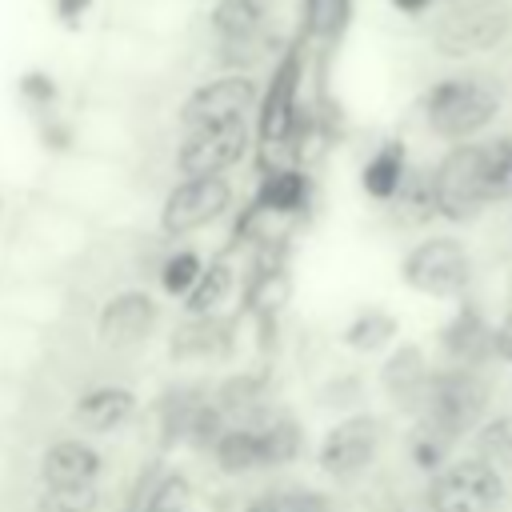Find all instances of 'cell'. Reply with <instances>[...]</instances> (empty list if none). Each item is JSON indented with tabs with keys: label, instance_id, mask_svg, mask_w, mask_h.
<instances>
[{
	"label": "cell",
	"instance_id": "obj_8",
	"mask_svg": "<svg viewBox=\"0 0 512 512\" xmlns=\"http://www.w3.org/2000/svg\"><path fill=\"white\" fill-rule=\"evenodd\" d=\"M236 200V188L228 176H184L164 192L160 204V236L184 240L208 224H216Z\"/></svg>",
	"mask_w": 512,
	"mask_h": 512
},
{
	"label": "cell",
	"instance_id": "obj_30",
	"mask_svg": "<svg viewBox=\"0 0 512 512\" xmlns=\"http://www.w3.org/2000/svg\"><path fill=\"white\" fill-rule=\"evenodd\" d=\"M460 444H452L448 436H440L436 428H428L424 420H412L408 432H404V452H408V464L428 480L432 472H440L452 456H456Z\"/></svg>",
	"mask_w": 512,
	"mask_h": 512
},
{
	"label": "cell",
	"instance_id": "obj_29",
	"mask_svg": "<svg viewBox=\"0 0 512 512\" xmlns=\"http://www.w3.org/2000/svg\"><path fill=\"white\" fill-rule=\"evenodd\" d=\"M208 400L204 388H172L160 396L156 404V416H160V444L164 448H180L184 436H188V424L196 416V408Z\"/></svg>",
	"mask_w": 512,
	"mask_h": 512
},
{
	"label": "cell",
	"instance_id": "obj_33",
	"mask_svg": "<svg viewBox=\"0 0 512 512\" xmlns=\"http://www.w3.org/2000/svg\"><path fill=\"white\" fill-rule=\"evenodd\" d=\"M100 484H68V488H40L36 512H100Z\"/></svg>",
	"mask_w": 512,
	"mask_h": 512
},
{
	"label": "cell",
	"instance_id": "obj_7",
	"mask_svg": "<svg viewBox=\"0 0 512 512\" xmlns=\"http://www.w3.org/2000/svg\"><path fill=\"white\" fill-rule=\"evenodd\" d=\"M380 444H384V420L372 412H348L320 436L316 468L336 484H352L376 464Z\"/></svg>",
	"mask_w": 512,
	"mask_h": 512
},
{
	"label": "cell",
	"instance_id": "obj_23",
	"mask_svg": "<svg viewBox=\"0 0 512 512\" xmlns=\"http://www.w3.org/2000/svg\"><path fill=\"white\" fill-rule=\"evenodd\" d=\"M232 292H236V268H232V260L228 256H212L200 268V276L188 288V296L180 300V308H184V316H220V308L232 300Z\"/></svg>",
	"mask_w": 512,
	"mask_h": 512
},
{
	"label": "cell",
	"instance_id": "obj_31",
	"mask_svg": "<svg viewBox=\"0 0 512 512\" xmlns=\"http://www.w3.org/2000/svg\"><path fill=\"white\" fill-rule=\"evenodd\" d=\"M392 208L404 224H432L436 220V196H432V164L408 168L400 192L392 196Z\"/></svg>",
	"mask_w": 512,
	"mask_h": 512
},
{
	"label": "cell",
	"instance_id": "obj_22",
	"mask_svg": "<svg viewBox=\"0 0 512 512\" xmlns=\"http://www.w3.org/2000/svg\"><path fill=\"white\" fill-rule=\"evenodd\" d=\"M256 436H260V456H264V472L272 468H288L304 456V428L292 412H276L268 408L260 420H252Z\"/></svg>",
	"mask_w": 512,
	"mask_h": 512
},
{
	"label": "cell",
	"instance_id": "obj_37",
	"mask_svg": "<svg viewBox=\"0 0 512 512\" xmlns=\"http://www.w3.org/2000/svg\"><path fill=\"white\" fill-rule=\"evenodd\" d=\"M388 4H392V12H400L408 20H420V16H428L436 8V0H388Z\"/></svg>",
	"mask_w": 512,
	"mask_h": 512
},
{
	"label": "cell",
	"instance_id": "obj_20",
	"mask_svg": "<svg viewBox=\"0 0 512 512\" xmlns=\"http://www.w3.org/2000/svg\"><path fill=\"white\" fill-rule=\"evenodd\" d=\"M408 168L412 164H408L404 140H380L364 156V164H360V188H364V196L376 200V204H392V196L400 192Z\"/></svg>",
	"mask_w": 512,
	"mask_h": 512
},
{
	"label": "cell",
	"instance_id": "obj_10",
	"mask_svg": "<svg viewBox=\"0 0 512 512\" xmlns=\"http://www.w3.org/2000/svg\"><path fill=\"white\" fill-rule=\"evenodd\" d=\"M256 100H260L256 76H248V72H220V76L196 84L180 100L176 124L184 132L212 128V124H236V120H248L256 112Z\"/></svg>",
	"mask_w": 512,
	"mask_h": 512
},
{
	"label": "cell",
	"instance_id": "obj_21",
	"mask_svg": "<svg viewBox=\"0 0 512 512\" xmlns=\"http://www.w3.org/2000/svg\"><path fill=\"white\" fill-rule=\"evenodd\" d=\"M352 20V0H300V32L304 52H332Z\"/></svg>",
	"mask_w": 512,
	"mask_h": 512
},
{
	"label": "cell",
	"instance_id": "obj_34",
	"mask_svg": "<svg viewBox=\"0 0 512 512\" xmlns=\"http://www.w3.org/2000/svg\"><path fill=\"white\" fill-rule=\"evenodd\" d=\"M272 496H276V508H280V512H336L324 492L304 488V484H300V488H280V492H272Z\"/></svg>",
	"mask_w": 512,
	"mask_h": 512
},
{
	"label": "cell",
	"instance_id": "obj_28",
	"mask_svg": "<svg viewBox=\"0 0 512 512\" xmlns=\"http://www.w3.org/2000/svg\"><path fill=\"white\" fill-rule=\"evenodd\" d=\"M480 188L484 204L512 200V136L480 140Z\"/></svg>",
	"mask_w": 512,
	"mask_h": 512
},
{
	"label": "cell",
	"instance_id": "obj_15",
	"mask_svg": "<svg viewBox=\"0 0 512 512\" xmlns=\"http://www.w3.org/2000/svg\"><path fill=\"white\" fill-rule=\"evenodd\" d=\"M140 412V400L132 388L124 384H96L88 392H80L72 400L68 424L88 440V436H112L124 424H132V416Z\"/></svg>",
	"mask_w": 512,
	"mask_h": 512
},
{
	"label": "cell",
	"instance_id": "obj_19",
	"mask_svg": "<svg viewBox=\"0 0 512 512\" xmlns=\"http://www.w3.org/2000/svg\"><path fill=\"white\" fill-rule=\"evenodd\" d=\"M180 364H212L232 352V320L228 316H184L168 344Z\"/></svg>",
	"mask_w": 512,
	"mask_h": 512
},
{
	"label": "cell",
	"instance_id": "obj_6",
	"mask_svg": "<svg viewBox=\"0 0 512 512\" xmlns=\"http://www.w3.org/2000/svg\"><path fill=\"white\" fill-rule=\"evenodd\" d=\"M508 480L476 456H452L424 480V512H500Z\"/></svg>",
	"mask_w": 512,
	"mask_h": 512
},
{
	"label": "cell",
	"instance_id": "obj_11",
	"mask_svg": "<svg viewBox=\"0 0 512 512\" xmlns=\"http://www.w3.org/2000/svg\"><path fill=\"white\" fill-rule=\"evenodd\" d=\"M248 148H252V124L248 120L192 128L180 136L172 164L180 176H224L228 168H236L248 156Z\"/></svg>",
	"mask_w": 512,
	"mask_h": 512
},
{
	"label": "cell",
	"instance_id": "obj_13",
	"mask_svg": "<svg viewBox=\"0 0 512 512\" xmlns=\"http://www.w3.org/2000/svg\"><path fill=\"white\" fill-rule=\"evenodd\" d=\"M436 344H440L444 364H452V368H484V364H492V320L472 300H460L452 308V316L440 324Z\"/></svg>",
	"mask_w": 512,
	"mask_h": 512
},
{
	"label": "cell",
	"instance_id": "obj_14",
	"mask_svg": "<svg viewBox=\"0 0 512 512\" xmlns=\"http://www.w3.org/2000/svg\"><path fill=\"white\" fill-rule=\"evenodd\" d=\"M268 224L276 220H300L312 208V176L300 164H268L256 180V192L248 200Z\"/></svg>",
	"mask_w": 512,
	"mask_h": 512
},
{
	"label": "cell",
	"instance_id": "obj_27",
	"mask_svg": "<svg viewBox=\"0 0 512 512\" xmlns=\"http://www.w3.org/2000/svg\"><path fill=\"white\" fill-rule=\"evenodd\" d=\"M468 456H476L488 468H496L500 476H508L512 472V412L484 416L476 424V432L468 436Z\"/></svg>",
	"mask_w": 512,
	"mask_h": 512
},
{
	"label": "cell",
	"instance_id": "obj_39",
	"mask_svg": "<svg viewBox=\"0 0 512 512\" xmlns=\"http://www.w3.org/2000/svg\"><path fill=\"white\" fill-rule=\"evenodd\" d=\"M244 512H280V508H276V496L264 492V496H252V500L244 504Z\"/></svg>",
	"mask_w": 512,
	"mask_h": 512
},
{
	"label": "cell",
	"instance_id": "obj_26",
	"mask_svg": "<svg viewBox=\"0 0 512 512\" xmlns=\"http://www.w3.org/2000/svg\"><path fill=\"white\" fill-rule=\"evenodd\" d=\"M288 48V36L280 28H268L260 36H248V40H236V44H216V64L224 72H248L256 64H276V56Z\"/></svg>",
	"mask_w": 512,
	"mask_h": 512
},
{
	"label": "cell",
	"instance_id": "obj_36",
	"mask_svg": "<svg viewBox=\"0 0 512 512\" xmlns=\"http://www.w3.org/2000/svg\"><path fill=\"white\" fill-rule=\"evenodd\" d=\"M492 360L512 364V308L500 316V324H492Z\"/></svg>",
	"mask_w": 512,
	"mask_h": 512
},
{
	"label": "cell",
	"instance_id": "obj_24",
	"mask_svg": "<svg viewBox=\"0 0 512 512\" xmlns=\"http://www.w3.org/2000/svg\"><path fill=\"white\" fill-rule=\"evenodd\" d=\"M212 460L224 476H252L264 472V456H260V436L252 424H228L220 432V440L212 444Z\"/></svg>",
	"mask_w": 512,
	"mask_h": 512
},
{
	"label": "cell",
	"instance_id": "obj_4",
	"mask_svg": "<svg viewBox=\"0 0 512 512\" xmlns=\"http://www.w3.org/2000/svg\"><path fill=\"white\" fill-rule=\"evenodd\" d=\"M396 276L416 296H428V300H464V292L472 284V256H468V248H464L460 236L432 232V236L416 240L400 256Z\"/></svg>",
	"mask_w": 512,
	"mask_h": 512
},
{
	"label": "cell",
	"instance_id": "obj_38",
	"mask_svg": "<svg viewBox=\"0 0 512 512\" xmlns=\"http://www.w3.org/2000/svg\"><path fill=\"white\" fill-rule=\"evenodd\" d=\"M88 4H92V0H52L56 16H60V20H68V24H76V16H84V12H88Z\"/></svg>",
	"mask_w": 512,
	"mask_h": 512
},
{
	"label": "cell",
	"instance_id": "obj_3",
	"mask_svg": "<svg viewBox=\"0 0 512 512\" xmlns=\"http://www.w3.org/2000/svg\"><path fill=\"white\" fill-rule=\"evenodd\" d=\"M488 400H492V384H488L484 368L444 364V368H432L420 412L412 420H424L452 444H464L476 432V424L488 416Z\"/></svg>",
	"mask_w": 512,
	"mask_h": 512
},
{
	"label": "cell",
	"instance_id": "obj_25",
	"mask_svg": "<svg viewBox=\"0 0 512 512\" xmlns=\"http://www.w3.org/2000/svg\"><path fill=\"white\" fill-rule=\"evenodd\" d=\"M396 332H400V320L388 312V308H360L348 324H344V332H340V344L344 348H352V352H360V356H372V352H384L392 340H396Z\"/></svg>",
	"mask_w": 512,
	"mask_h": 512
},
{
	"label": "cell",
	"instance_id": "obj_35",
	"mask_svg": "<svg viewBox=\"0 0 512 512\" xmlns=\"http://www.w3.org/2000/svg\"><path fill=\"white\" fill-rule=\"evenodd\" d=\"M20 92L36 104V108H48V100L56 96V88H52V76H44V72H28L24 80H20Z\"/></svg>",
	"mask_w": 512,
	"mask_h": 512
},
{
	"label": "cell",
	"instance_id": "obj_16",
	"mask_svg": "<svg viewBox=\"0 0 512 512\" xmlns=\"http://www.w3.org/2000/svg\"><path fill=\"white\" fill-rule=\"evenodd\" d=\"M428 376H432V364L424 356L420 344H400L388 352V360L380 364V392L388 396V404L404 416H416L420 412V400H424V388H428Z\"/></svg>",
	"mask_w": 512,
	"mask_h": 512
},
{
	"label": "cell",
	"instance_id": "obj_12",
	"mask_svg": "<svg viewBox=\"0 0 512 512\" xmlns=\"http://www.w3.org/2000/svg\"><path fill=\"white\" fill-rule=\"evenodd\" d=\"M160 324V304L152 292L144 288H124V292H112L100 312H96V340L112 352L120 348H136L144 344Z\"/></svg>",
	"mask_w": 512,
	"mask_h": 512
},
{
	"label": "cell",
	"instance_id": "obj_9",
	"mask_svg": "<svg viewBox=\"0 0 512 512\" xmlns=\"http://www.w3.org/2000/svg\"><path fill=\"white\" fill-rule=\"evenodd\" d=\"M432 196L436 220L448 224H472L488 208L480 188V140L448 144V152L432 164Z\"/></svg>",
	"mask_w": 512,
	"mask_h": 512
},
{
	"label": "cell",
	"instance_id": "obj_5",
	"mask_svg": "<svg viewBox=\"0 0 512 512\" xmlns=\"http://www.w3.org/2000/svg\"><path fill=\"white\" fill-rule=\"evenodd\" d=\"M512 36V4L508 0H460L444 4L432 20V48L444 60H472L496 52Z\"/></svg>",
	"mask_w": 512,
	"mask_h": 512
},
{
	"label": "cell",
	"instance_id": "obj_32",
	"mask_svg": "<svg viewBox=\"0 0 512 512\" xmlns=\"http://www.w3.org/2000/svg\"><path fill=\"white\" fill-rule=\"evenodd\" d=\"M200 268H204V256H200L196 248H172V252L160 260V268H156L160 292H164V296H172V300H184V296H188V288L196 284Z\"/></svg>",
	"mask_w": 512,
	"mask_h": 512
},
{
	"label": "cell",
	"instance_id": "obj_1",
	"mask_svg": "<svg viewBox=\"0 0 512 512\" xmlns=\"http://www.w3.org/2000/svg\"><path fill=\"white\" fill-rule=\"evenodd\" d=\"M500 116V88L480 72H452L424 88L420 120L444 144H468Z\"/></svg>",
	"mask_w": 512,
	"mask_h": 512
},
{
	"label": "cell",
	"instance_id": "obj_17",
	"mask_svg": "<svg viewBox=\"0 0 512 512\" xmlns=\"http://www.w3.org/2000/svg\"><path fill=\"white\" fill-rule=\"evenodd\" d=\"M104 456L84 436L52 440L40 452V488H68V484H100Z\"/></svg>",
	"mask_w": 512,
	"mask_h": 512
},
{
	"label": "cell",
	"instance_id": "obj_18",
	"mask_svg": "<svg viewBox=\"0 0 512 512\" xmlns=\"http://www.w3.org/2000/svg\"><path fill=\"white\" fill-rule=\"evenodd\" d=\"M268 28H280V0H216L208 8L212 44H236Z\"/></svg>",
	"mask_w": 512,
	"mask_h": 512
},
{
	"label": "cell",
	"instance_id": "obj_2",
	"mask_svg": "<svg viewBox=\"0 0 512 512\" xmlns=\"http://www.w3.org/2000/svg\"><path fill=\"white\" fill-rule=\"evenodd\" d=\"M304 64L308 52L300 40H288V48L276 56L268 84L260 88L256 100V128H252V144H260V152L276 164V156H296V144L304 136V104H300V88H304Z\"/></svg>",
	"mask_w": 512,
	"mask_h": 512
},
{
	"label": "cell",
	"instance_id": "obj_40",
	"mask_svg": "<svg viewBox=\"0 0 512 512\" xmlns=\"http://www.w3.org/2000/svg\"><path fill=\"white\" fill-rule=\"evenodd\" d=\"M436 4H460V0H436Z\"/></svg>",
	"mask_w": 512,
	"mask_h": 512
}]
</instances>
